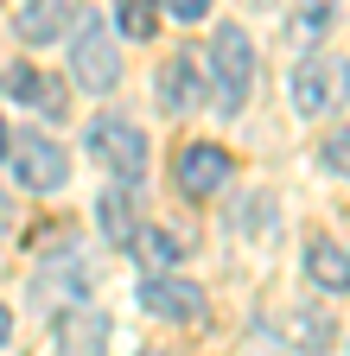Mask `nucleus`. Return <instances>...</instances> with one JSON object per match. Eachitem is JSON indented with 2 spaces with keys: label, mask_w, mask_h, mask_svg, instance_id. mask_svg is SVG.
I'll list each match as a JSON object with an SVG mask.
<instances>
[{
  "label": "nucleus",
  "mask_w": 350,
  "mask_h": 356,
  "mask_svg": "<svg viewBox=\"0 0 350 356\" xmlns=\"http://www.w3.org/2000/svg\"><path fill=\"white\" fill-rule=\"evenodd\" d=\"M7 222H13V210H7V197H0V236H7Z\"/></svg>",
  "instance_id": "obj_23"
},
{
  "label": "nucleus",
  "mask_w": 350,
  "mask_h": 356,
  "mask_svg": "<svg viewBox=\"0 0 350 356\" xmlns=\"http://www.w3.org/2000/svg\"><path fill=\"white\" fill-rule=\"evenodd\" d=\"M96 229H102V242H109V248H134V236H141L134 185H115V191H102V197H96Z\"/></svg>",
  "instance_id": "obj_10"
},
{
  "label": "nucleus",
  "mask_w": 350,
  "mask_h": 356,
  "mask_svg": "<svg viewBox=\"0 0 350 356\" xmlns=\"http://www.w3.org/2000/svg\"><path fill=\"white\" fill-rule=\"evenodd\" d=\"M147 356H179V350H147Z\"/></svg>",
  "instance_id": "obj_24"
},
{
  "label": "nucleus",
  "mask_w": 350,
  "mask_h": 356,
  "mask_svg": "<svg viewBox=\"0 0 350 356\" xmlns=\"http://www.w3.org/2000/svg\"><path fill=\"white\" fill-rule=\"evenodd\" d=\"M210 70H216V108L236 115L255 89V51H248V32L242 26H216L210 38Z\"/></svg>",
  "instance_id": "obj_1"
},
{
  "label": "nucleus",
  "mask_w": 350,
  "mask_h": 356,
  "mask_svg": "<svg viewBox=\"0 0 350 356\" xmlns=\"http://www.w3.org/2000/svg\"><path fill=\"white\" fill-rule=\"evenodd\" d=\"M7 147H13V134H7V121H0V159H7Z\"/></svg>",
  "instance_id": "obj_22"
},
{
  "label": "nucleus",
  "mask_w": 350,
  "mask_h": 356,
  "mask_svg": "<svg viewBox=\"0 0 350 356\" xmlns=\"http://www.w3.org/2000/svg\"><path fill=\"white\" fill-rule=\"evenodd\" d=\"M287 337H293L305 356H319V350L331 343V318H325V312H299V318L287 325Z\"/></svg>",
  "instance_id": "obj_17"
},
{
  "label": "nucleus",
  "mask_w": 350,
  "mask_h": 356,
  "mask_svg": "<svg viewBox=\"0 0 350 356\" xmlns=\"http://www.w3.org/2000/svg\"><path fill=\"white\" fill-rule=\"evenodd\" d=\"M319 153H325V165H331L337 178H350V127H337V134H331V140H325Z\"/></svg>",
  "instance_id": "obj_19"
},
{
  "label": "nucleus",
  "mask_w": 350,
  "mask_h": 356,
  "mask_svg": "<svg viewBox=\"0 0 350 356\" xmlns=\"http://www.w3.org/2000/svg\"><path fill=\"white\" fill-rule=\"evenodd\" d=\"M172 178H179V191L185 197H216V191H223L230 185V153L223 147H210V140H191L185 153H179V165H172Z\"/></svg>",
  "instance_id": "obj_5"
},
{
  "label": "nucleus",
  "mask_w": 350,
  "mask_h": 356,
  "mask_svg": "<svg viewBox=\"0 0 350 356\" xmlns=\"http://www.w3.org/2000/svg\"><path fill=\"white\" fill-rule=\"evenodd\" d=\"M230 222H236V236H268V222H274V210H268V197H242Z\"/></svg>",
  "instance_id": "obj_18"
},
{
  "label": "nucleus",
  "mask_w": 350,
  "mask_h": 356,
  "mask_svg": "<svg viewBox=\"0 0 350 356\" xmlns=\"http://www.w3.org/2000/svg\"><path fill=\"white\" fill-rule=\"evenodd\" d=\"M166 13L191 26V19H204V13H210V0H166Z\"/></svg>",
  "instance_id": "obj_20"
},
{
  "label": "nucleus",
  "mask_w": 350,
  "mask_h": 356,
  "mask_svg": "<svg viewBox=\"0 0 350 356\" xmlns=\"http://www.w3.org/2000/svg\"><path fill=\"white\" fill-rule=\"evenodd\" d=\"M7 96H19L26 108L51 115V121L70 108V102H64V83H58V76H45V70H32V64H13V70H7Z\"/></svg>",
  "instance_id": "obj_11"
},
{
  "label": "nucleus",
  "mask_w": 350,
  "mask_h": 356,
  "mask_svg": "<svg viewBox=\"0 0 350 356\" xmlns=\"http://www.w3.org/2000/svg\"><path fill=\"white\" fill-rule=\"evenodd\" d=\"M90 153L121 178V185H141V178H147V134L134 121H121V115L90 121Z\"/></svg>",
  "instance_id": "obj_3"
},
{
  "label": "nucleus",
  "mask_w": 350,
  "mask_h": 356,
  "mask_svg": "<svg viewBox=\"0 0 350 356\" xmlns=\"http://www.w3.org/2000/svg\"><path fill=\"white\" fill-rule=\"evenodd\" d=\"M13 26H19L26 44H45V38H58V32L70 26V0H19Z\"/></svg>",
  "instance_id": "obj_12"
},
{
  "label": "nucleus",
  "mask_w": 350,
  "mask_h": 356,
  "mask_svg": "<svg viewBox=\"0 0 350 356\" xmlns=\"http://www.w3.org/2000/svg\"><path fill=\"white\" fill-rule=\"evenodd\" d=\"M344 102H350V58H325V51L299 58V70H293V108L299 115H331Z\"/></svg>",
  "instance_id": "obj_2"
},
{
  "label": "nucleus",
  "mask_w": 350,
  "mask_h": 356,
  "mask_svg": "<svg viewBox=\"0 0 350 356\" xmlns=\"http://www.w3.org/2000/svg\"><path fill=\"white\" fill-rule=\"evenodd\" d=\"M305 280L312 286H325V293H350V254L337 248V242H305Z\"/></svg>",
  "instance_id": "obj_13"
},
{
  "label": "nucleus",
  "mask_w": 350,
  "mask_h": 356,
  "mask_svg": "<svg viewBox=\"0 0 350 356\" xmlns=\"http://www.w3.org/2000/svg\"><path fill=\"white\" fill-rule=\"evenodd\" d=\"M141 312H147V318H166V325H198L204 318V286L159 274V280L141 286Z\"/></svg>",
  "instance_id": "obj_8"
},
{
  "label": "nucleus",
  "mask_w": 350,
  "mask_h": 356,
  "mask_svg": "<svg viewBox=\"0 0 350 356\" xmlns=\"http://www.w3.org/2000/svg\"><path fill=\"white\" fill-rule=\"evenodd\" d=\"M70 64H77V83L90 89V96H109V89L121 83V51H115V32L90 13L77 26V51H70Z\"/></svg>",
  "instance_id": "obj_4"
},
{
  "label": "nucleus",
  "mask_w": 350,
  "mask_h": 356,
  "mask_svg": "<svg viewBox=\"0 0 350 356\" xmlns=\"http://www.w3.org/2000/svg\"><path fill=\"white\" fill-rule=\"evenodd\" d=\"M134 248H141V261L153 267V274H166V267L185 254V248H179V236H166V229H141V236H134Z\"/></svg>",
  "instance_id": "obj_15"
},
{
  "label": "nucleus",
  "mask_w": 350,
  "mask_h": 356,
  "mask_svg": "<svg viewBox=\"0 0 350 356\" xmlns=\"http://www.w3.org/2000/svg\"><path fill=\"white\" fill-rule=\"evenodd\" d=\"M115 19H121L127 38H153V26H159V0H115Z\"/></svg>",
  "instance_id": "obj_16"
},
{
  "label": "nucleus",
  "mask_w": 350,
  "mask_h": 356,
  "mask_svg": "<svg viewBox=\"0 0 350 356\" xmlns=\"http://www.w3.org/2000/svg\"><path fill=\"white\" fill-rule=\"evenodd\" d=\"M7 337H13V312L0 305V343H7Z\"/></svg>",
  "instance_id": "obj_21"
},
{
  "label": "nucleus",
  "mask_w": 350,
  "mask_h": 356,
  "mask_svg": "<svg viewBox=\"0 0 350 356\" xmlns=\"http://www.w3.org/2000/svg\"><path fill=\"white\" fill-rule=\"evenodd\" d=\"M331 19H337V0H299V7H293V38L299 44H319L331 32Z\"/></svg>",
  "instance_id": "obj_14"
},
{
  "label": "nucleus",
  "mask_w": 350,
  "mask_h": 356,
  "mask_svg": "<svg viewBox=\"0 0 350 356\" xmlns=\"http://www.w3.org/2000/svg\"><path fill=\"white\" fill-rule=\"evenodd\" d=\"M153 96H159L166 115H191L204 102V70H198V58L191 51H172L159 64V76H153Z\"/></svg>",
  "instance_id": "obj_7"
},
{
  "label": "nucleus",
  "mask_w": 350,
  "mask_h": 356,
  "mask_svg": "<svg viewBox=\"0 0 350 356\" xmlns=\"http://www.w3.org/2000/svg\"><path fill=\"white\" fill-rule=\"evenodd\" d=\"M51 337H58V356H102L109 350V318L96 305H64Z\"/></svg>",
  "instance_id": "obj_9"
},
{
  "label": "nucleus",
  "mask_w": 350,
  "mask_h": 356,
  "mask_svg": "<svg viewBox=\"0 0 350 356\" xmlns=\"http://www.w3.org/2000/svg\"><path fill=\"white\" fill-rule=\"evenodd\" d=\"M13 172H19L26 191H58L64 178H70V159H64L58 140H45V134H26L19 153H13Z\"/></svg>",
  "instance_id": "obj_6"
}]
</instances>
